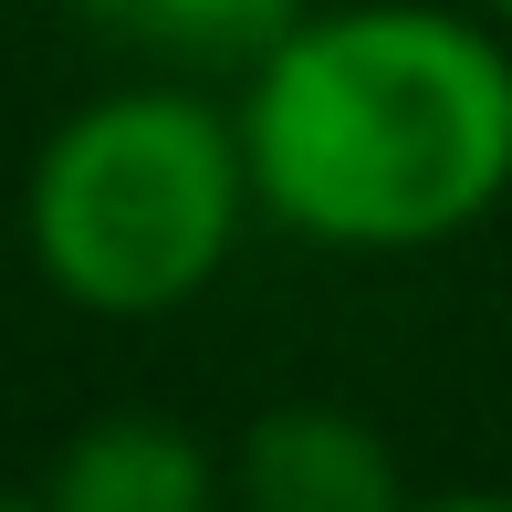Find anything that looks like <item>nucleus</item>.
<instances>
[{"label": "nucleus", "instance_id": "nucleus-1", "mask_svg": "<svg viewBox=\"0 0 512 512\" xmlns=\"http://www.w3.org/2000/svg\"><path fill=\"white\" fill-rule=\"evenodd\" d=\"M230 115L262 220L314 251H439L512 199V32L481 11H304Z\"/></svg>", "mask_w": 512, "mask_h": 512}, {"label": "nucleus", "instance_id": "nucleus-8", "mask_svg": "<svg viewBox=\"0 0 512 512\" xmlns=\"http://www.w3.org/2000/svg\"><path fill=\"white\" fill-rule=\"evenodd\" d=\"M0 512H53V502H42V492H32V502H0Z\"/></svg>", "mask_w": 512, "mask_h": 512}, {"label": "nucleus", "instance_id": "nucleus-3", "mask_svg": "<svg viewBox=\"0 0 512 512\" xmlns=\"http://www.w3.org/2000/svg\"><path fill=\"white\" fill-rule=\"evenodd\" d=\"M408 471L377 418L335 398L262 408L230 450V512H408Z\"/></svg>", "mask_w": 512, "mask_h": 512}, {"label": "nucleus", "instance_id": "nucleus-6", "mask_svg": "<svg viewBox=\"0 0 512 512\" xmlns=\"http://www.w3.org/2000/svg\"><path fill=\"white\" fill-rule=\"evenodd\" d=\"M408 512H512V492H418Z\"/></svg>", "mask_w": 512, "mask_h": 512}, {"label": "nucleus", "instance_id": "nucleus-2", "mask_svg": "<svg viewBox=\"0 0 512 512\" xmlns=\"http://www.w3.org/2000/svg\"><path fill=\"white\" fill-rule=\"evenodd\" d=\"M251 157L241 115L199 84H126L74 105L21 178L32 272L74 314L147 324L199 304L251 230Z\"/></svg>", "mask_w": 512, "mask_h": 512}, {"label": "nucleus", "instance_id": "nucleus-5", "mask_svg": "<svg viewBox=\"0 0 512 512\" xmlns=\"http://www.w3.org/2000/svg\"><path fill=\"white\" fill-rule=\"evenodd\" d=\"M105 42L168 63V74H251L314 0H84Z\"/></svg>", "mask_w": 512, "mask_h": 512}, {"label": "nucleus", "instance_id": "nucleus-4", "mask_svg": "<svg viewBox=\"0 0 512 512\" xmlns=\"http://www.w3.org/2000/svg\"><path fill=\"white\" fill-rule=\"evenodd\" d=\"M53 512H230V471L168 408H105L53 450Z\"/></svg>", "mask_w": 512, "mask_h": 512}, {"label": "nucleus", "instance_id": "nucleus-7", "mask_svg": "<svg viewBox=\"0 0 512 512\" xmlns=\"http://www.w3.org/2000/svg\"><path fill=\"white\" fill-rule=\"evenodd\" d=\"M481 21H502V32H512V0H481Z\"/></svg>", "mask_w": 512, "mask_h": 512}]
</instances>
